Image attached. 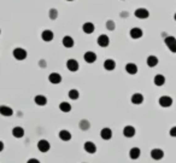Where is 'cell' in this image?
<instances>
[{
  "instance_id": "1",
  "label": "cell",
  "mask_w": 176,
  "mask_h": 163,
  "mask_svg": "<svg viewBox=\"0 0 176 163\" xmlns=\"http://www.w3.org/2000/svg\"><path fill=\"white\" fill-rule=\"evenodd\" d=\"M164 42H165V45H167V47L169 48V51H170V52L176 53V39H175V36H165V38H164Z\"/></svg>"
},
{
  "instance_id": "2",
  "label": "cell",
  "mask_w": 176,
  "mask_h": 163,
  "mask_svg": "<svg viewBox=\"0 0 176 163\" xmlns=\"http://www.w3.org/2000/svg\"><path fill=\"white\" fill-rule=\"evenodd\" d=\"M12 54H13V57H15L17 61H24V59L27 58V56H28L27 51H25L24 48H21V47L15 48L13 52H12Z\"/></svg>"
},
{
  "instance_id": "3",
  "label": "cell",
  "mask_w": 176,
  "mask_h": 163,
  "mask_svg": "<svg viewBox=\"0 0 176 163\" xmlns=\"http://www.w3.org/2000/svg\"><path fill=\"white\" fill-rule=\"evenodd\" d=\"M134 15L135 17H138L139 19H146V18H148V16H150V12L144 8H139L135 10V12H134Z\"/></svg>"
},
{
  "instance_id": "4",
  "label": "cell",
  "mask_w": 176,
  "mask_h": 163,
  "mask_svg": "<svg viewBox=\"0 0 176 163\" xmlns=\"http://www.w3.org/2000/svg\"><path fill=\"white\" fill-rule=\"evenodd\" d=\"M158 101H159V105L162 108H169V106L173 105V98L169 97V95H163V97L159 98Z\"/></svg>"
},
{
  "instance_id": "5",
  "label": "cell",
  "mask_w": 176,
  "mask_h": 163,
  "mask_svg": "<svg viewBox=\"0 0 176 163\" xmlns=\"http://www.w3.org/2000/svg\"><path fill=\"white\" fill-rule=\"evenodd\" d=\"M38 149L41 151V152H47V151L51 149V145H50V143H48L47 140L41 139L38 143Z\"/></svg>"
},
{
  "instance_id": "6",
  "label": "cell",
  "mask_w": 176,
  "mask_h": 163,
  "mask_svg": "<svg viewBox=\"0 0 176 163\" xmlns=\"http://www.w3.org/2000/svg\"><path fill=\"white\" fill-rule=\"evenodd\" d=\"M97 42H98V45H99L100 47H107L109 46V44H110V39H109V36H107V35H105V34H101L100 36H98Z\"/></svg>"
},
{
  "instance_id": "7",
  "label": "cell",
  "mask_w": 176,
  "mask_h": 163,
  "mask_svg": "<svg viewBox=\"0 0 176 163\" xmlns=\"http://www.w3.org/2000/svg\"><path fill=\"white\" fill-rule=\"evenodd\" d=\"M54 38V34L52 30H50V29H46V30H44L41 33V39L44 40V41H46V42H50V41H52Z\"/></svg>"
},
{
  "instance_id": "8",
  "label": "cell",
  "mask_w": 176,
  "mask_h": 163,
  "mask_svg": "<svg viewBox=\"0 0 176 163\" xmlns=\"http://www.w3.org/2000/svg\"><path fill=\"white\" fill-rule=\"evenodd\" d=\"M67 68L70 70V71H72V73H75L80 68V64L77 62L76 59H69L68 62H67Z\"/></svg>"
},
{
  "instance_id": "9",
  "label": "cell",
  "mask_w": 176,
  "mask_h": 163,
  "mask_svg": "<svg viewBox=\"0 0 176 163\" xmlns=\"http://www.w3.org/2000/svg\"><path fill=\"white\" fill-rule=\"evenodd\" d=\"M151 157L156 161H159L164 157V151L161 150V149H153L151 151Z\"/></svg>"
},
{
  "instance_id": "10",
  "label": "cell",
  "mask_w": 176,
  "mask_h": 163,
  "mask_svg": "<svg viewBox=\"0 0 176 163\" xmlns=\"http://www.w3.org/2000/svg\"><path fill=\"white\" fill-rule=\"evenodd\" d=\"M83 149L84 151L88 152V154H95V151H97V146L92 141H86L83 145Z\"/></svg>"
},
{
  "instance_id": "11",
  "label": "cell",
  "mask_w": 176,
  "mask_h": 163,
  "mask_svg": "<svg viewBox=\"0 0 176 163\" xmlns=\"http://www.w3.org/2000/svg\"><path fill=\"white\" fill-rule=\"evenodd\" d=\"M123 135L127 138H133L135 135V128L133 126H125L123 128Z\"/></svg>"
},
{
  "instance_id": "12",
  "label": "cell",
  "mask_w": 176,
  "mask_h": 163,
  "mask_svg": "<svg viewBox=\"0 0 176 163\" xmlns=\"http://www.w3.org/2000/svg\"><path fill=\"white\" fill-rule=\"evenodd\" d=\"M83 58L87 63H94L97 61V54L94 53L93 51H87V52L84 53Z\"/></svg>"
},
{
  "instance_id": "13",
  "label": "cell",
  "mask_w": 176,
  "mask_h": 163,
  "mask_svg": "<svg viewBox=\"0 0 176 163\" xmlns=\"http://www.w3.org/2000/svg\"><path fill=\"white\" fill-rule=\"evenodd\" d=\"M61 42H63V46L67 47V48H71V47L74 46V44H75L74 39L71 36H69V35H65L63 38V40H61Z\"/></svg>"
},
{
  "instance_id": "14",
  "label": "cell",
  "mask_w": 176,
  "mask_h": 163,
  "mask_svg": "<svg viewBox=\"0 0 176 163\" xmlns=\"http://www.w3.org/2000/svg\"><path fill=\"white\" fill-rule=\"evenodd\" d=\"M48 80H50V82H51V84L57 85V84H61V76L58 74V73H52V74H50Z\"/></svg>"
},
{
  "instance_id": "15",
  "label": "cell",
  "mask_w": 176,
  "mask_h": 163,
  "mask_svg": "<svg viewBox=\"0 0 176 163\" xmlns=\"http://www.w3.org/2000/svg\"><path fill=\"white\" fill-rule=\"evenodd\" d=\"M100 137H101V139L104 140H110L112 138V131L110 129V128H103L101 129V132H100Z\"/></svg>"
},
{
  "instance_id": "16",
  "label": "cell",
  "mask_w": 176,
  "mask_h": 163,
  "mask_svg": "<svg viewBox=\"0 0 176 163\" xmlns=\"http://www.w3.org/2000/svg\"><path fill=\"white\" fill-rule=\"evenodd\" d=\"M34 101H35V104L39 105V106H44V105L47 104V98L45 95H42V94H38V95L34 98Z\"/></svg>"
},
{
  "instance_id": "17",
  "label": "cell",
  "mask_w": 176,
  "mask_h": 163,
  "mask_svg": "<svg viewBox=\"0 0 176 163\" xmlns=\"http://www.w3.org/2000/svg\"><path fill=\"white\" fill-rule=\"evenodd\" d=\"M0 114L3 115V116H12V114H13V110L10 108V106H6V105H1L0 106Z\"/></svg>"
},
{
  "instance_id": "18",
  "label": "cell",
  "mask_w": 176,
  "mask_h": 163,
  "mask_svg": "<svg viewBox=\"0 0 176 163\" xmlns=\"http://www.w3.org/2000/svg\"><path fill=\"white\" fill-rule=\"evenodd\" d=\"M94 29H95V27H94V24H93L92 22H86V23L82 25V30H83V33H86V34H92L93 31H94Z\"/></svg>"
},
{
  "instance_id": "19",
  "label": "cell",
  "mask_w": 176,
  "mask_h": 163,
  "mask_svg": "<svg viewBox=\"0 0 176 163\" xmlns=\"http://www.w3.org/2000/svg\"><path fill=\"white\" fill-rule=\"evenodd\" d=\"M125 71L130 74V75H134V74H136L138 73V67H136V64H134V63H128L127 65H125Z\"/></svg>"
},
{
  "instance_id": "20",
  "label": "cell",
  "mask_w": 176,
  "mask_h": 163,
  "mask_svg": "<svg viewBox=\"0 0 176 163\" xmlns=\"http://www.w3.org/2000/svg\"><path fill=\"white\" fill-rule=\"evenodd\" d=\"M130 36H131V39H140L141 36H142V30L140 29V28H133L131 30H130Z\"/></svg>"
},
{
  "instance_id": "21",
  "label": "cell",
  "mask_w": 176,
  "mask_h": 163,
  "mask_svg": "<svg viewBox=\"0 0 176 163\" xmlns=\"http://www.w3.org/2000/svg\"><path fill=\"white\" fill-rule=\"evenodd\" d=\"M142 101H144V95L141 93H134L131 95V103H133V104L139 105V104H141Z\"/></svg>"
},
{
  "instance_id": "22",
  "label": "cell",
  "mask_w": 176,
  "mask_h": 163,
  "mask_svg": "<svg viewBox=\"0 0 176 163\" xmlns=\"http://www.w3.org/2000/svg\"><path fill=\"white\" fill-rule=\"evenodd\" d=\"M141 155V151H140V149L139 148H133L130 149L129 151V157L131 160H138L139 157Z\"/></svg>"
},
{
  "instance_id": "23",
  "label": "cell",
  "mask_w": 176,
  "mask_h": 163,
  "mask_svg": "<svg viewBox=\"0 0 176 163\" xmlns=\"http://www.w3.org/2000/svg\"><path fill=\"white\" fill-rule=\"evenodd\" d=\"M153 82H154V85L156 86H163L165 84V78L162 75V74H158V75H156L154 79H153Z\"/></svg>"
},
{
  "instance_id": "24",
  "label": "cell",
  "mask_w": 176,
  "mask_h": 163,
  "mask_svg": "<svg viewBox=\"0 0 176 163\" xmlns=\"http://www.w3.org/2000/svg\"><path fill=\"white\" fill-rule=\"evenodd\" d=\"M104 68H105V70L111 71V70H114L116 68V62L114 59H106L104 62Z\"/></svg>"
},
{
  "instance_id": "25",
  "label": "cell",
  "mask_w": 176,
  "mask_h": 163,
  "mask_svg": "<svg viewBox=\"0 0 176 163\" xmlns=\"http://www.w3.org/2000/svg\"><path fill=\"white\" fill-rule=\"evenodd\" d=\"M59 138H61L63 141H69L71 139V133L69 131H67V129H63L59 132Z\"/></svg>"
},
{
  "instance_id": "26",
  "label": "cell",
  "mask_w": 176,
  "mask_h": 163,
  "mask_svg": "<svg viewBox=\"0 0 176 163\" xmlns=\"http://www.w3.org/2000/svg\"><path fill=\"white\" fill-rule=\"evenodd\" d=\"M158 64V58L156 56H148L147 57V65L150 68H154Z\"/></svg>"
},
{
  "instance_id": "27",
  "label": "cell",
  "mask_w": 176,
  "mask_h": 163,
  "mask_svg": "<svg viewBox=\"0 0 176 163\" xmlns=\"http://www.w3.org/2000/svg\"><path fill=\"white\" fill-rule=\"evenodd\" d=\"M12 135H13L15 138H22L24 135V129L22 127H15V128L12 129Z\"/></svg>"
},
{
  "instance_id": "28",
  "label": "cell",
  "mask_w": 176,
  "mask_h": 163,
  "mask_svg": "<svg viewBox=\"0 0 176 163\" xmlns=\"http://www.w3.org/2000/svg\"><path fill=\"white\" fill-rule=\"evenodd\" d=\"M59 109H61V111H63V112H69L70 110H71V105H70L68 101H61V104H59Z\"/></svg>"
},
{
  "instance_id": "29",
  "label": "cell",
  "mask_w": 176,
  "mask_h": 163,
  "mask_svg": "<svg viewBox=\"0 0 176 163\" xmlns=\"http://www.w3.org/2000/svg\"><path fill=\"white\" fill-rule=\"evenodd\" d=\"M68 95H69L70 99L76 101V99H78V97H80V93H78V91H77V90H70Z\"/></svg>"
},
{
  "instance_id": "30",
  "label": "cell",
  "mask_w": 176,
  "mask_h": 163,
  "mask_svg": "<svg viewBox=\"0 0 176 163\" xmlns=\"http://www.w3.org/2000/svg\"><path fill=\"white\" fill-rule=\"evenodd\" d=\"M80 127H81L82 131H87V129L91 127V123H89L87 120H82V121L80 122Z\"/></svg>"
},
{
  "instance_id": "31",
  "label": "cell",
  "mask_w": 176,
  "mask_h": 163,
  "mask_svg": "<svg viewBox=\"0 0 176 163\" xmlns=\"http://www.w3.org/2000/svg\"><path fill=\"white\" fill-rule=\"evenodd\" d=\"M48 16H50L51 19H56V18L58 17V11H57L56 8H51V10L48 11Z\"/></svg>"
},
{
  "instance_id": "32",
  "label": "cell",
  "mask_w": 176,
  "mask_h": 163,
  "mask_svg": "<svg viewBox=\"0 0 176 163\" xmlns=\"http://www.w3.org/2000/svg\"><path fill=\"white\" fill-rule=\"evenodd\" d=\"M106 28L109 30H115V22H114V21H107Z\"/></svg>"
},
{
  "instance_id": "33",
  "label": "cell",
  "mask_w": 176,
  "mask_h": 163,
  "mask_svg": "<svg viewBox=\"0 0 176 163\" xmlns=\"http://www.w3.org/2000/svg\"><path fill=\"white\" fill-rule=\"evenodd\" d=\"M170 135H171V137H174V138H176V126L175 127H173V128L170 129Z\"/></svg>"
},
{
  "instance_id": "34",
  "label": "cell",
  "mask_w": 176,
  "mask_h": 163,
  "mask_svg": "<svg viewBox=\"0 0 176 163\" xmlns=\"http://www.w3.org/2000/svg\"><path fill=\"white\" fill-rule=\"evenodd\" d=\"M27 163H40V161L36 160V158H30V160L27 161Z\"/></svg>"
},
{
  "instance_id": "35",
  "label": "cell",
  "mask_w": 176,
  "mask_h": 163,
  "mask_svg": "<svg viewBox=\"0 0 176 163\" xmlns=\"http://www.w3.org/2000/svg\"><path fill=\"white\" fill-rule=\"evenodd\" d=\"M4 150V143L3 141H0V152Z\"/></svg>"
},
{
  "instance_id": "36",
  "label": "cell",
  "mask_w": 176,
  "mask_h": 163,
  "mask_svg": "<svg viewBox=\"0 0 176 163\" xmlns=\"http://www.w3.org/2000/svg\"><path fill=\"white\" fill-rule=\"evenodd\" d=\"M174 18H175V21H176V12H175V15H174Z\"/></svg>"
},
{
  "instance_id": "37",
  "label": "cell",
  "mask_w": 176,
  "mask_h": 163,
  "mask_svg": "<svg viewBox=\"0 0 176 163\" xmlns=\"http://www.w3.org/2000/svg\"><path fill=\"white\" fill-rule=\"evenodd\" d=\"M67 1H74V0H67Z\"/></svg>"
},
{
  "instance_id": "38",
  "label": "cell",
  "mask_w": 176,
  "mask_h": 163,
  "mask_svg": "<svg viewBox=\"0 0 176 163\" xmlns=\"http://www.w3.org/2000/svg\"><path fill=\"white\" fill-rule=\"evenodd\" d=\"M0 33H1V30H0Z\"/></svg>"
},
{
  "instance_id": "39",
  "label": "cell",
  "mask_w": 176,
  "mask_h": 163,
  "mask_svg": "<svg viewBox=\"0 0 176 163\" xmlns=\"http://www.w3.org/2000/svg\"><path fill=\"white\" fill-rule=\"evenodd\" d=\"M123 1H124V0H123Z\"/></svg>"
}]
</instances>
